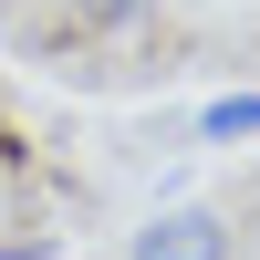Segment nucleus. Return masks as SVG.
Masks as SVG:
<instances>
[{"label": "nucleus", "mask_w": 260, "mask_h": 260, "mask_svg": "<svg viewBox=\"0 0 260 260\" xmlns=\"http://www.w3.org/2000/svg\"><path fill=\"white\" fill-rule=\"evenodd\" d=\"M73 21H83V31H136L146 0H73Z\"/></svg>", "instance_id": "7ed1b4c3"}, {"label": "nucleus", "mask_w": 260, "mask_h": 260, "mask_svg": "<svg viewBox=\"0 0 260 260\" xmlns=\"http://www.w3.org/2000/svg\"><path fill=\"white\" fill-rule=\"evenodd\" d=\"M125 260H229V219L219 208H156V219L136 229V240H125Z\"/></svg>", "instance_id": "f257e3e1"}, {"label": "nucleus", "mask_w": 260, "mask_h": 260, "mask_svg": "<svg viewBox=\"0 0 260 260\" xmlns=\"http://www.w3.org/2000/svg\"><path fill=\"white\" fill-rule=\"evenodd\" d=\"M250 136H260V94H219L198 115V146H250Z\"/></svg>", "instance_id": "f03ea898"}, {"label": "nucleus", "mask_w": 260, "mask_h": 260, "mask_svg": "<svg viewBox=\"0 0 260 260\" xmlns=\"http://www.w3.org/2000/svg\"><path fill=\"white\" fill-rule=\"evenodd\" d=\"M11 156H21V136H11V115H0V167H11Z\"/></svg>", "instance_id": "20e7f679"}]
</instances>
